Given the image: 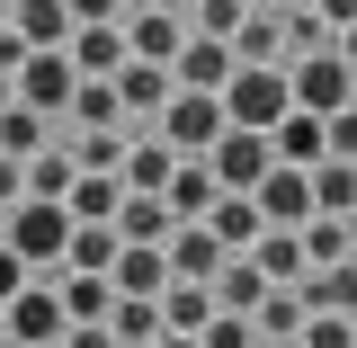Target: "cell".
<instances>
[{
  "label": "cell",
  "instance_id": "obj_1",
  "mask_svg": "<svg viewBox=\"0 0 357 348\" xmlns=\"http://www.w3.org/2000/svg\"><path fill=\"white\" fill-rule=\"evenodd\" d=\"M0 250L27 268V277L45 268V286H54V277H63V250H72V215H63V206H36V197H18V206L0 215Z\"/></svg>",
  "mask_w": 357,
  "mask_h": 348
},
{
  "label": "cell",
  "instance_id": "obj_2",
  "mask_svg": "<svg viewBox=\"0 0 357 348\" xmlns=\"http://www.w3.org/2000/svg\"><path fill=\"white\" fill-rule=\"evenodd\" d=\"M286 116H295L286 72H232V81H223V126L232 134H277Z\"/></svg>",
  "mask_w": 357,
  "mask_h": 348
},
{
  "label": "cell",
  "instance_id": "obj_3",
  "mask_svg": "<svg viewBox=\"0 0 357 348\" xmlns=\"http://www.w3.org/2000/svg\"><path fill=\"white\" fill-rule=\"evenodd\" d=\"M161 143H170L178 161H206L223 143V98H206V89H170V107H161Z\"/></svg>",
  "mask_w": 357,
  "mask_h": 348
},
{
  "label": "cell",
  "instance_id": "obj_4",
  "mask_svg": "<svg viewBox=\"0 0 357 348\" xmlns=\"http://www.w3.org/2000/svg\"><path fill=\"white\" fill-rule=\"evenodd\" d=\"M286 98H295V116H340L357 98V72L340 63V54H304L295 72H286Z\"/></svg>",
  "mask_w": 357,
  "mask_h": 348
},
{
  "label": "cell",
  "instance_id": "obj_5",
  "mask_svg": "<svg viewBox=\"0 0 357 348\" xmlns=\"http://www.w3.org/2000/svg\"><path fill=\"white\" fill-rule=\"evenodd\" d=\"M206 170H215L223 197H250V188L277 170V152H268V134H232V126H223V143L206 152Z\"/></svg>",
  "mask_w": 357,
  "mask_h": 348
},
{
  "label": "cell",
  "instance_id": "obj_6",
  "mask_svg": "<svg viewBox=\"0 0 357 348\" xmlns=\"http://www.w3.org/2000/svg\"><path fill=\"white\" fill-rule=\"evenodd\" d=\"M9 89H18V107H36V116H54V107H72V89H81V72H72V54H27V63L9 72Z\"/></svg>",
  "mask_w": 357,
  "mask_h": 348
},
{
  "label": "cell",
  "instance_id": "obj_7",
  "mask_svg": "<svg viewBox=\"0 0 357 348\" xmlns=\"http://www.w3.org/2000/svg\"><path fill=\"white\" fill-rule=\"evenodd\" d=\"M250 206H259L268 232H304V223H312V179L304 170H268L259 188H250Z\"/></svg>",
  "mask_w": 357,
  "mask_h": 348
},
{
  "label": "cell",
  "instance_id": "obj_8",
  "mask_svg": "<svg viewBox=\"0 0 357 348\" xmlns=\"http://www.w3.org/2000/svg\"><path fill=\"white\" fill-rule=\"evenodd\" d=\"M161 268H170V286H215V268H223V241L206 232V223H178L170 241H161Z\"/></svg>",
  "mask_w": 357,
  "mask_h": 348
},
{
  "label": "cell",
  "instance_id": "obj_9",
  "mask_svg": "<svg viewBox=\"0 0 357 348\" xmlns=\"http://www.w3.org/2000/svg\"><path fill=\"white\" fill-rule=\"evenodd\" d=\"M63 331H72V321H63V304H54V286H27V295L9 304V340L18 348H63Z\"/></svg>",
  "mask_w": 357,
  "mask_h": 348
},
{
  "label": "cell",
  "instance_id": "obj_10",
  "mask_svg": "<svg viewBox=\"0 0 357 348\" xmlns=\"http://www.w3.org/2000/svg\"><path fill=\"white\" fill-rule=\"evenodd\" d=\"M178 45H188V18H126V63H152V72H170L178 63Z\"/></svg>",
  "mask_w": 357,
  "mask_h": 348
},
{
  "label": "cell",
  "instance_id": "obj_11",
  "mask_svg": "<svg viewBox=\"0 0 357 348\" xmlns=\"http://www.w3.org/2000/svg\"><path fill=\"white\" fill-rule=\"evenodd\" d=\"M223 81H232V45H206V36H188V45H178L170 89H206V98H223Z\"/></svg>",
  "mask_w": 357,
  "mask_h": 348
},
{
  "label": "cell",
  "instance_id": "obj_12",
  "mask_svg": "<svg viewBox=\"0 0 357 348\" xmlns=\"http://www.w3.org/2000/svg\"><path fill=\"white\" fill-rule=\"evenodd\" d=\"M63 54H72L81 81H116V72H126V27H72Z\"/></svg>",
  "mask_w": 357,
  "mask_h": 348
},
{
  "label": "cell",
  "instance_id": "obj_13",
  "mask_svg": "<svg viewBox=\"0 0 357 348\" xmlns=\"http://www.w3.org/2000/svg\"><path fill=\"white\" fill-rule=\"evenodd\" d=\"M277 54H286V27H277V9H250V18L232 27V72H277Z\"/></svg>",
  "mask_w": 357,
  "mask_h": 348
},
{
  "label": "cell",
  "instance_id": "obj_14",
  "mask_svg": "<svg viewBox=\"0 0 357 348\" xmlns=\"http://www.w3.org/2000/svg\"><path fill=\"white\" fill-rule=\"evenodd\" d=\"M170 179H178L170 143H126V161H116V188H126V197H161Z\"/></svg>",
  "mask_w": 357,
  "mask_h": 348
},
{
  "label": "cell",
  "instance_id": "obj_15",
  "mask_svg": "<svg viewBox=\"0 0 357 348\" xmlns=\"http://www.w3.org/2000/svg\"><path fill=\"white\" fill-rule=\"evenodd\" d=\"M9 36L27 45V54H63V45H72V9H63V0H18V27H9Z\"/></svg>",
  "mask_w": 357,
  "mask_h": 348
},
{
  "label": "cell",
  "instance_id": "obj_16",
  "mask_svg": "<svg viewBox=\"0 0 357 348\" xmlns=\"http://www.w3.org/2000/svg\"><path fill=\"white\" fill-rule=\"evenodd\" d=\"M215 197H223V188H215V170H206V161H178V179L161 188L170 223H206V215H215Z\"/></svg>",
  "mask_w": 357,
  "mask_h": 348
},
{
  "label": "cell",
  "instance_id": "obj_17",
  "mask_svg": "<svg viewBox=\"0 0 357 348\" xmlns=\"http://www.w3.org/2000/svg\"><path fill=\"white\" fill-rule=\"evenodd\" d=\"M107 286H116L126 304H161L170 268H161V250H116V268H107Z\"/></svg>",
  "mask_w": 357,
  "mask_h": 348
},
{
  "label": "cell",
  "instance_id": "obj_18",
  "mask_svg": "<svg viewBox=\"0 0 357 348\" xmlns=\"http://www.w3.org/2000/svg\"><path fill=\"white\" fill-rule=\"evenodd\" d=\"M116 223H72V250H63V277H107L116 268Z\"/></svg>",
  "mask_w": 357,
  "mask_h": 348
},
{
  "label": "cell",
  "instance_id": "obj_19",
  "mask_svg": "<svg viewBox=\"0 0 357 348\" xmlns=\"http://www.w3.org/2000/svg\"><path fill=\"white\" fill-rule=\"evenodd\" d=\"M54 304H63L72 331H89V321H107V312H116V286H107V277H54Z\"/></svg>",
  "mask_w": 357,
  "mask_h": 348
},
{
  "label": "cell",
  "instance_id": "obj_20",
  "mask_svg": "<svg viewBox=\"0 0 357 348\" xmlns=\"http://www.w3.org/2000/svg\"><path fill=\"white\" fill-rule=\"evenodd\" d=\"M170 232H178V223H170L161 197H126V206H116V241H126V250H161Z\"/></svg>",
  "mask_w": 357,
  "mask_h": 348
},
{
  "label": "cell",
  "instance_id": "obj_21",
  "mask_svg": "<svg viewBox=\"0 0 357 348\" xmlns=\"http://www.w3.org/2000/svg\"><path fill=\"white\" fill-rule=\"evenodd\" d=\"M295 331H304V295H295V286H268V295H259V312H250V340L295 348Z\"/></svg>",
  "mask_w": 357,
  "mask_h": 348
},
{
  "label": "cell",
  "instance_id": "obj_22",
  "mask_svg": "<svg viewBox=\"0 0 357 348\" xmlns=\"http://www.w3.org/2000/svg\"><path fill=\"white\" fill-rule=\"evenodd\" d=\"M312 179V215L321 223H349L357 215V161H321V170H304Z\"/></svg>",
  "mask_w": 357,
  "mask_h": 348
},
{
  "label": "cell",
  "instance_id": "obj_23",
  "mask_svg": "<svg viewBox=\"0 0 357 348\" xmlns=\"http://www.w3.org/2000/svg\"><path fill=\"white\" fill-rule=\"evenodd\" d=\"M295 295H304V312H340V321H357V259H340V268H321V277H304Z\"/></svg>",
  "mask_w": 357,
  "mask_h": 348
},
{
  "label": "cell",
  "instance_id": "obj_24",
  "mask_svg": "<svg viewBox=\"0 0 357 348\" xmlns=\"http://www.w3.org/2000/svg\"><path fill=\"white\" fill-rule=\"evenodd\" d=\"M206 232L223 241V259H241V250L259 241L268 223H259V206H250V197H215V215H206Z\"/></svg>",
  "mask_w": 357,
  "mask_h": 348
},
{
  "label": "cell",
  "instance_id": "obj_25",
  "mask_svg": "<svg viewBox=\"0 0 357 348\" xmlns=\"http://www.w3.org/2000/svg\"><path fill=\"white\" fill-rule=\"evenodd\" d=\"M116 107H126V116H161V107H170V72L126 63V72H116Z\"/></svg>",
  "mask_w": 357,
  "mask_h": 348
},
{
  "label": "cell",
  "instance_id": "obj_26",
  "mask_svg": "<svg viewBox=\"0 0 357 348\" xmlns=\"http://www.w3.org/2000/svg\"><path fill=\"white\" fill-rule=\"evenodd\" d=\"M206 321H215V295L206 286H161V331L170 340H197Z\"/></svg>",
  "mask_w": 357,
  "mask_h": 348
},
{
  "label": "cell",
  "instance_id": "obj_27",
  "mask_svg": "<svg viewBox=\"0 0 357 348\" xmlns=\"http://www.w3.org/2000/svg\"><path fill=\"white\" fill-rule=\"evenodd\" d=\"M116 206H126V188H116V179H72V197H63V215L72 223H116Z\"/></svg>",
  "mask_w": 357,
  "mask_h": 348
},
{
  "label": "cell",
  "instance_id": "obj_28",
  "mask_svg": "<svg viewBox=\"0 0 357 348\" xmlns=\"http://www.w3.org/2000/svg\"><path fill=\"white\" fill-rule=\"evenodd\" d=\"M18 179H27V197H36V206H63V197H72V179H81V170H72V152H36V161H27Z\"/></svg>",
  "mask_w": 357,
  "mask_h": 348
},
{
  "label": "cell",
  "instance_id": "obj_29",
  "mask_svg": "<svg viewBox=\"0 0 357 348\" xmlns=\"http://www.w3.org/2000/svg\"><path fill=\"white\" fill-rule=\"evenodd\" d=\"M36 152H45V116H36V107H9V116H0V161L27 170Z\"/></svg>",
  "mask_w": 357,
  "mask_h": 348
},
{
  "label": "cell",
  "instance_id": "obj_30",
  "mask_svg": "<svg viewBox=\"0 0 357 348\" xmlns=\"http://www.w3.org/2000/svg\"><path fill=\"white\" fill-rule=\"evenodd\" d=\"M72 116H81V134H116V116H126L116 107V81H81L72 89Z\"/></svg>",
  "mask_w": 357,
  "mask_h": 348
},
{
  "label": "cell",
  "instance_id": "obj_31",
  "mask_svg": "<svg viewBox=\"0 0 357 348\" xmlns=\"http://www.w3.org/2000/svg\"><path fill=\"white\" fill-rule=\"evenodd\" d=\"M107 340H116V348H152V340H161V304H126V295H116Z\"/></svg>",
  "mask_w": 357,
  "mask_h": 348
},
{
  "label": "cell",
  "instance_id": "obj_32",
  "mask_svg": "<svg viewBox=\"0 0 357 348\" xmlns=\"http://www.w3.org/2000/svg\"><path fill=\"white\" fill-rule=\"evenodd\" d=\"M295 348H357V321H340V312H304Z\"/></svg>",
  "mask_w": 357,
  "mask_h": 348
},
{
  "label": "cell",
  "instance_id": "obj_33",
  "mask_svg": "<svg viewBox=\"0 0 357 348\" xmlns=\"http://www.w3.org/2000/svg\"><path fill=\"white\" fill-rule=\"evenodd\" d=\"M197 348H250V321H241V312H215V321L197 331Z\"/></svg>",
  "mask_w": 357,
  "mask_h": 348
},
{
  "label": "cell",
  "instance_id": "obj_34",
  "mask_svg": "<svg viewBox=\"0 0 357 348\" xmlns=\"http://www.w3.org/2000/svg\"><path fill=\"white\" fill-rule=\"evenodd\" d=\"M63 9H72V27H126L116 0H63Z\"/></svg>",
  "mask_w": 357,
  "mask_h": 348
},
{
  "label": "cell",
  "instance_id": "obj_35",
  "mask_svg": "<svg viewBox=\"0 0 357 348\" xmlns=\"http://www.w3.org/2000/svg\"><path fill=\"white\" fill-rule=\"evenodd\" d=\"M27 286H36V277H27V268H18V259H9V250H0V304H18Z\"/></svg>",
  "mask_w": 357,
  "mask_h": 348
},
{
  "label": "cell",
  "instance_id": "obj_36",
  "mask_svg": "<svg viewBox=\"0 0 357 348\" xmlns=\"http://www.w3.org/2000/svg\"><path fill=\"white\" fill-rule=\"evenodd\" d=\"M18 197H27V179H18V161H0V215H9Z\"/></svg>",
  "mask_w": 357,
  "mask_h": 348
},
{
  "label": "cell",
  "instance_id": "obj_37",
  "mask_svg": "<svg viewBox=\"0 0 357 348\" xmlns=\"http://www.w3.org/2000/svg\"><path fill=\"white\" fill-rule=\"evenodd\" d=\"M63 348H116V340H107V321H89V331H63Z\"/></svg>",
  "mask_w": 357,
  "mask_h": 348
},
{
  "label": "cell",
  "instance_id": "obj_38",
  "mask_svg": "<svg viewBox=\"0 0 357 348\" xmlns=\"http://www.w3.org/2000/svg\"><path fill=\"white\" fill-rule=\"evenodd\" d=\"M18 63H27V45L9 36V27H0V81H9V72H18Z\"/></svg>",
  "mask_w": 357,
  "mask_h": 348
},
{
  "label": "cell",
  "instance_id": "obj_39",
  "mask_svg": "<svg viewBox=\"0 0 357 348\" xmlns=\"http://www.w3.org/2000/svg\"><path fill=\"white\" fill-rule=\"evenodd\" d=\"M331 54H340V63L357 72V27H340V36H331Z\"/></svg>",
  "mask_w": 357,
  "mask_h": 348
},
{
  "label": "cell",
  "instance_id": "obj_40",
  "mask_svg": "<svg viewBox=\"0 0 357 348\" xmlns=\"http://www.w3.org/2000/svg\"><path fill=\"white\" fill-rule=\"evenodd\" d=\"M197 9H206V0H170V18H197Z\"/></svg>",
  "mask_w": 357,
  "mask_h": 348
},
{
  "label": "cell",
  "instance_id": "obj_41",
  "mask_svg": "<svg viewBox=\"0 0 357 348\" xmlns=\"http://www.w3.org/2000/svg\"><path fill=\"white\" fill-rule=\"evenodd\" d=\"M9 107H18V89H9V81H0V116H9Z\"/></svg>",
  "mask_w": 357,
  "mask_h": 348
},
{
  "label": "cell",
  "instance_id": "obj_42",
  "mask_svg": "<svg viewBox=\"0 0 357 348\" xmlns=\"http://www.w3.org/2000/svg\"><path fill=\"white\" fill-rule=\"evenodd\" d=\"M152 348H197V340H170V331H161V340H152Z\"/></svg>",
  "mask_w": 357,
  "mask_h": 348
},
{
  "label": "cell",
  "instance_id": "obj_43",
  "mask_svg": "<svg viewBox=\"0 0 357 348\" xmlns=\"http://www.w3.org/2000/svg\"><path fill=\"white\" fill-rule=\"evenodd\" d=\"M340 232H349V259H357V215H349V223H340Z\"/></svg>",
  "mask_w": 357,
  "mask_h": 348
},
{
  "label": "cell",
  "instance_id": "obj_44",
  "mask_svg": "<svg viewBox=\"0 0 357 348\" xmlns=\"http://www.w3.org/2000/svg\"><path fill=\"white\" fill-rule=\"evenodd\" d=\"M241 9H268V0H241Z\"/></svg>",
  "mask_w": 357,
  "mask_h": 348
},
{
  "label": "cell",
  "instance_id": "obj_45",
  "mask_svg": "<svg viewBox=\"0 0 357 348\" xmlns=\"http://www.w3.org/2000/svg\"><path fill=\"white\" fill-rule=\"evenodd\" d=\"M250 348H268V340H250Z\"/></svg>",
  "mask_w": 357,
  "mask_h": 348
},
{
  "label": "cell",
  "instance_id": "obj_46",
  "mask_svg": "<svg viewBox=\"0 0 357 348\" xmlns=\"http://www.w3.org/2000/svg\"><path fill=\"white\" fill-rule=\"evenodd\" d=\"M349 107H357V98H349Z\"/></svg>",
  "mask_w": 357,
  "mask_h": 348
}]
</instances>
